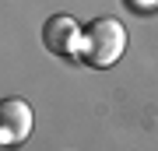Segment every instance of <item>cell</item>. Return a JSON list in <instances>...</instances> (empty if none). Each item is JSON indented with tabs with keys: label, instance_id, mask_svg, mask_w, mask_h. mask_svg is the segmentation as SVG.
<instances>
[{
	"label": "cell",
	"instance_id": "6da1fadb",
	"mask_svg": "<svg viewBox=\"0 0 158 151\" xmlns=\"http://www.w3.org/2000/svg\"><path fill=\"white\" fill-rule=\"evenodd\" d=\"M127 49V28L116 18H95L85 28V42H81V60L95 70H106L123 56Z\"/></svg>",
	"mask_w": 158,
	"mask_h": 151
},
{
	"label": "cell",
	"instance_id": "277c9868",
	"mask_svg": "<svg viewBox=\"0 0 158 151\" xmlns=\"http://www.w3.org/2000/svg\"><path fill=\"white\" fill-rule=\"evenodd\" d=\"M127 4H130V7H134V11H137V14H151V11H155V7H158V0H127Z\"/></svg>",
	"mask_w": 158,
	"mask_h": 151
},
{
	"label": "cell",
	"instance_id": "7a4b0ae2",
	"mask_svg": "<svg viewBox=\"0 0 158 151\" xmlns=\"http://www.w3.org/2000/svg\"><path fill=\"white\" fill-rule=\"evenodd\" d=\"M42 42H46V49L56 53V56H81L85 32L77 28V21L70 14H53L42 25Z\"/></svg>",
	"mask_w": 158,
	"mask_h": 151
},
{
	"label": "cell",
	"instance_id": "3957f363",
	"mask_svg": "<svg viewBox=\"0 0 158 151\" xmlns=\"http://www.w3.org/2000/svg\"><path fill=\"white\" fill-rule=\"evenodd\" d=\"M0 144L4 148H14V144H21L25 137L32 134V123H35V116H32V106L25 99H7L4 106H0Z\"/></svg>",
	"mask_w": 158,
	"mask_h": 151
}]
</instances>
